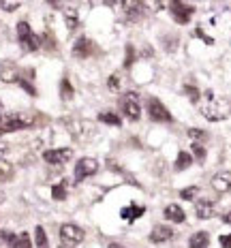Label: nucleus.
I'll list each match as a JSON object with an SVG mask.
<instances>
[{
    "label": "nucleus",
    "mask_w": 231,
    "mask_h": 248,
    "mask_svg": "<svg viewBox=\"0 0 231 248\" xmlns=\"http://www.w3.org/2000/svg\"><path fill=\"white\" fill-rule=\"evenodd\" d=\"M197 105H199V111L203 113V118L210 122H220V120H225V118H229V113H231L229 101L220 99V96H216L210 90L199 99Z\"/></svg>",
    "instance_id": "f257e3e1"
},
{
    "label": "nucleus",
    "mask_w": 231,
    "mask_h": 248,
    "mask_svg": "<svg viewBox=\"0 0 231 248\" xmlns=\"http://www.w3.org/2000/svg\"><path fill=\"white\" fill-rule=\"evenodd\" d=\"M32 124V118L22 116V113H4L0 116V135H7L13 131H22Z\"/></svg>",
    "instance_id": "f03ea898"
},
{
    "label": "nucleus",
    "mask_w": 231,
    "mask_h": 248,
    "mask_svg": "<svg viewBox=\"0 0 231 248\" xmlns=\"http://www.w3.org/2000/svg\"><path fill=\"white\" fill-rule=\"evenodd\" d=\"M17 39H19V43H22V47L26 51H37L39 45H41L39 37L32 32V30H30V26L26 24V22H19L17 24Z\"/></svg>",
    "instance_id": "7ed1b4c3"
},
{
    "label": "nucleus",
    "mask_w": 231,
    "mask_h": 248,
    "mask_svg": "<svg viewBox=\"0 0 231 248\" xmlns=\"http://www.w3.org/2000/svg\"><path fill=\"white\" fill-rule=\"evenodd\" d=\"M84 229L81 227H77V225H71V223H66L60 227V242H62L64 246H77V244H81L84 242Z\"/></svg>",
    "instance_id": "20e7f679"
},
{
    "label": "nucleus",
    "mask_w": 231,
    "mask_h": 248,
    "mask_svg": "<svg viewBox=\"0 0 231 248\" xmlns=\"http://www.w3.org/2000/svg\"><path fill=\"white\" fill-rule=\"evenodd\" d=\"M120 107H122V111H124V116L131 118L133 122L139 120L141 107H139V96H137L135 92H126V94L120 99Z\"/></svg>",
    "instance_id": "39448f33"
},
{
    "label": "nucleus",
    "mask_w": 231,
    "mask_h": 248,
    "mask_svg": "<svg viewBox=\"0 0 231 248\" xmlns=\"http://www.w3.org/2000/svg\"><path fill=\"white\" fill-rule=\"evenodd\" d=\"M96 169H99V163L94 161V158L86 156V158H79L75 165V180L77 182H81V180L90 178V175L96 173Z\"/></svg>",
    "instance_id": "423d86ee"
},
{
    "label": "nucleus",
    "mask_w": 231,
    "mask_h": 248,
    "mask_svg": "<svg viewBox=\"0 0 231 248\" xmlns=\"http://www.w3.org/2000/svg\"><path fill=\"white\" fill-rule=\"evenodd\" d=\"M148 116L152 118L154 122H171V113L167 111V107L163 105L158 99H150L148 101Z\"/></svg>",
    "instance_id": "0eeeda50"
},
{
    "label": "nucleus",
    "mask_w": 231,
    "mask_h": 248,
    "mask_svg": "<svg viewBox=\"0 0 231 248\" xmlns=\"http://www.w3.org/2000/svg\"><path fill=\"white\" fill-rule=\"evenodd\" d=\"M169 11H171L173 19L178 24H188L191 22V15L195 13V7L193 4H186V2H171L169 4Z\"/></svg>",
    "instance_id": "6e6552de"
},
{
    "label": "nucleus",
    "mask_w": 231,
    "mask_h": 248,
    "mask_svg": "<svg viewBox=\"0 0 231 248\" xmlns=\"http://www.w3.org/2000/svg\"><path fill=\"white\" fill-rule=\"evenodd\" d=\"M71 156H73L71 148H56V150H45L43 152L45 163L49 165H64L66 161H71Z\"/></svg>",
    "instance_id": "1a4fd4ad"
},
{
    "label": "nucleus",
    "mask_w": 231,
    "mask_h": 248,
    "mask_svg": "<svg viewBox=\"0 0 231 248\" xmlns=\"http://www.w3.org/2000/svg\"><path fill=\"white\" fill-rule=\"evenodd\" d=\"M94 51H96L94 41H90V39H86V37H81L73 45V56H75V58H90Z\"/></svg>",
    "instance_id": "9d476101"
},
{
    "label": "nucleus",
    "mask_w": 231,
    "mask_h": 248,
    "mask_svg": "<svg viewBox=\"0 0 231 248\" xmlns=\"http://www.w3.org/2000/svg\"><path fill=\"white\" fill-rule=\"evenodd\" d=\"M212 188L216 190V193H231V171H220L212 178Z\"/></svg>",
    "instance_id": "9b49d317"
},
{
    "label": "nucleus",
    "mask_w": 231,
    "mask_h": 248,
    "mask_svg": "<svg viewBox=\"0 0 231 248\" xmlns=\"http://www.w3.org/2000/svg\"><path fill=\"white\" fill-rule=\"evenodd\" d=\"M214 212H216V205H214L212 199H201L195 203V214H197V218H201V220L212 218Z\"/></svg>",
    "instance_id": "f8f14e48"
},
{
    "label": "nucleus",
    "mask_w": 231,
    "mask_h": 248,
    "mask_svg": "<svg viewBox=\"0 0 231 248\" xmlns=\"http://www.w3.org/2000/svg\"><path fill=\"white\" fill-rule=\"evenodd\" d=\"M171 237H173V229H171V227L156 225L152 229V233H150V242H154V244H163V242L171 240Z\"/></svg>",
    "instance_id": "ddd939ff"
},
{
    "label": "nucleus",
    "mask_w": 231,
    "mask_h": 248,
    "mask_svg": "<svg viewBox=\"0 0 231 248\" xmlns=\"http://www.w3.org/2000/svg\"><path fill=\"white\" fill-rule=\"evenodd\" d=\"M0 79L2 81H19L22 75H19V69L13 64V62H2V64H0Z\"/></svg>",
    "instance_id": "4468645a"
},
{
    "label": "nucleus",
    "mask_w": 231,
    "mask_h": 248,
    "mask_svg": "<svg viewBox=\"0 0 231 248\" xmlns=\"http://www.w3.org/2000/svg\"><path fill=\"white\" fill-rule=\"evenodd\" d=\"M124 9H126V17L133 19V22H137V19H141L146 15V4L143 2H126Z\"/></svg>",
    "instance_id": "2eb2a0df"
},
{
    "label": "nucleus",
    "mask_w": 231,
    "mask_h": 248,
    "mask_svg": "<svg viewBox=\"0 0 231 248\" xmlns=\"http://www.w3.org/2000/svg\"><path fill=\"white\" fill-rule=\"evenodd\" d=\"M165 218L173 220V223H184V220H186V212L180 208L178 203H169L165 208Z\"/></svg>",
    "instance_id": "dca6fc26"
},
{
    "label": "nucleus",
    "mask_w": 231,
    "mask_h": 248,
    "mask_svg": "<svg viewBox=\"0 0 231 248\" xmlns=\"http://www.w3.org/2000/svg\"><path fill=\"white\" fill-rule=\"evenodd\" d=\"M143 212H146L143 205H128V208H122L120 210V216L124 220H137L139 216H143Z\"/></svg>",
    "instance_id": "f3484780"
},
{
    "label": "nucleus",
    "mask_w": 231,
    "mask_h": 248,
    "mask_svg": "<svg viewBox=\"0 0 231 248\" xmlns=\"http://www.w3.org/2000/svg\"><path fill=\"white\" fill-rule=\"evenodd\" d=\"M188 246L191 248H208L210 246V235L205 233V231H199V233H195L191 240H188Z\"/></svg>",
    "instance_id": "a211bd4d"
},
{
    "label": "nucleus",
    "mask_w": 231,
    "mask_h": 248,
    "mask_svg": "<svg viewBox=\"0 0 231 248\" xmlns=\"http://www.w3.org/2000/svg\"><path fill=\"white\" fill-rule=\"evenodd\" d=\"M64 22H66V28L73 32V30H77V26H79V15H77L75 9H66L64 11Z\"/></svg>",
    "instance_id": "6ab92c4d"
},
{
    "label": "nucleus",
    "mask_w": 231,
    "mask_h": 248,
    "mask_svg": "<svg viewBox=\"0 0 231 248\" xmlns=\"http://www.w3.org/2000/svg\"><path fill=\"white\" fill-rule=\"evenodd\" d=\"M11 178H13V165L7 163L4 158H0V184L11 180Z\"/></svg>",
    "instance_id": "aec40b11"
},
{
    "label": "nucleus",
    "mask_w": 231,
    "mask_h": 248,
    "mask_svg": "<svg viewBox=\"0 0 231 248\" xmlns=\"http://www.w3.org/2000/svg\"><path fill=\"white\" fill-rule=\"evenodd\" d=\"M191 163H193L191 154H188V152H180L178 158H176V169H178V171H182V169H188V167H191Z\"/></svg>",
    "instance_id": "412c9836"
},
{
    "label": "nucleus",
    "mask_w": 231,
    "mask_h": 248,
    "mask_svg": "<svg viewBox=\"0 0 231 248\" xmlns=\"http://www.w3.org/2000/svg\"><path fill=\"white\" fill-rule=\"evenodd\" d=\"M34 242H37V248H49L47 233H45L43 227H37V229H34Z\"/></svg>",
    "instance_id": "4be33fe9"
},
{
    "label": "nucleus",
    "mask_w": 231,
    "mask_h": 248,
    "mask_svg": "<svg viewBox=\"0 0 231 248\" xmlns=\"http://www.w3.org/2000/svg\"><path fill=\"white\" fill-rule=\"evenodd\" d=\"M11 248H32V242H30V235L28 233H22V235H15Z\"/></svg>",
    "instance_id": "5701e85b"
},
{
    "label": "nucleus",
    "mask_w": 231,
    "mask_h": 248,
    "mask_svg": "<svg viewBox=\"0 0 231 248\" xmlns=\"http://www.w3.org/2000/svg\"><path fill=\"white\" fill-rule=\"evenodd\" d=\"M99 120L105 122V124H114V126H120V124H122V120L116 116L114 111H103L101 116H99Z\"/></svg>",
    "instance_id": "b1692460"
},
{
    "label": "nucleus",
    "mask_w": 231,
    "mask_h": 248,
    "mask_svg": "<svg viewBox=\"0 0 231 248\" xmlns=\"http://www.w3.org/2000/svg\"><path fill=\"white\" fill-rule=\"evenodd\" d=\"M51 197H54L56 201H62V199H66V182L56 184L54 188H51Z\"/></svg>",
    "instance_id": "393cba45"
},
{
    "label": "nucleus",
    "mask_w": 231,
    "mask_h": 248,
    "mask_svg": "<svg viewBox=\"0 0 231 248\" xmlns=\"http://www.w3.org/2000/svg\"><path fill=\"white\" fill-rule=\"evenodd\" d=\"M60 94H62V99L64 101H71L73 99V86H71V81L69 79H62V84H60Z\"/></svg>",
    "instance_id": "a878e982"
},
{
    "label": "nucleus",
    "mask_w": 231,
    "mask_h": 248,
    "mask_svg": "<svg viewBox=\"0 0 231 248\" xmlns=\"http://www.w3.org/2000/svg\"><path fill=\"white\" fill-rule=\"evenodd\" d=\"M107 88H109L111 92H120V88H122V77H120V75H111L109 79H107Z\"/></svg>",
    "instance_id": "bb28decb"
},
{
    "label": "nucleus",
    "mask_w": 231,
    "mask_h": 248,
    "mask_svg": "<svg viewBox=\"0 0 231 248\" xmlns=\"http://www.w3.org/2000/svg\"><path fill=\"white\" fill-rule=\"evenodd\" d=\"M188 137H191L193 141H203V139L208 137V133L201 131V128H188Z\"/></svg>",
    "instance_id": "cd10ccee"
},
{
    "label": "nucleus",
    "mask_w": 231,
    "mask_h": 248,
    "mask_svg": "<svg viewBox=\"0 0 231 248\" xmlns=\"http://www.w3.org/2000/svg\"><path fill=\"white\" fill-rule=\"evenodd\" d=\"M133 60H135V47H133V45H126V58H124V66H126V69H131Z\"/></svg>",
    "instance_id": "c85d7f7f"
},
{
    "label": "nucleus",
    "mask_w": 231,
    "mask_h": 248,
    "mask_svg": "<svg viewBox=\"0 0 231 248\" xmlns=\"http://www.w3.org/2000/svg\"><path fill=\"white\" fill-rule=\"evenodd\" d=\"M193 152H195V158H197L199 163L205 161V150H203V146H199V143H193Z\"/></svg>",
    "instance_id": "c756f323"
},
{
    "label": "nucleus",
    "mask_w": 231,
    "mask_h": 248,
    "mask_svg": "<svg viewBox=\"0 0 231 248\" xmlns=\"http://www.w3.org/2000/svg\"><path fill=\"white\" fill-rule=\"evenodd\" d=\"M184 92H186V94L191 96V101H193V103H199V99H201V96H199V90H197L195 86H186V88H184Z\"/></svg>",
    "instance_id": "7c9ffc66"
},
{
    "label": "nucleus",
    "mask_w": 231,
    "mask_h": 248,
    "mask_svg": "<svg viewBox=\"0 0 231 248\" xmlns=\"http://www.w3.org/2000/svg\"><path fill=\"white\" fill-rule=\"evenodd\" d=\"M197 190H199V186H191V188H186V190H182V199H193L195 195H197Z\"/></svg>",
    "instance_id": "2f4dec72"
},
{
    "label": "nucleus",
    "mask_w": 231,
    "mask_h": 248,
    "mask_svg": "<svg viewBox=\"0 0 231 248\" xmlns=\"http://www.w3.org/2000/svg\"><path fill=\"white\" fill-rule=\"evenodd\" d=\"M0 7L4 11H15V9H19V2H0Z\"/></svg>",
    "instance_id": "473e14b6"
},
{
    "label": "nucleus",
    "mask_w": 231,
    "mask_h": 248,
    "mask_svg": "<svg viewBox=\"0 0 231 248\" xmlns=\"http://www.w3.org/2000/svg\"><path fill=\"white\" fill-rule=\"evenodd\" d=\"M17 84H19V86H22V88H24V90H26V92H30V94H37V90H34V88H32V86H30V84H28V81H26V79H19V81H17Z\"/></svg>",
    "instance_id": "72a5a7b5"
},
{
    "label": "nucleus",
    "mask_w": 231,
    "mask_h": 248,
    "mask_svg": "<svg viewBox=\"0 0 231 248\" xmlns=\"http://www.w3.org/2000/svg\"><path fill=\"white\" fill-rule=\"evenodd\" d=\"M220 246H223V248H231V235H220Z\"/></svg>",
    "instance_id": "f704fd0d"
},
{
    "label": "nucleus",
    "mask_w": 231,
    "mask_h": 248,
    "mask_svg": "<svg viewBox=\"0 0 231 248\" xmlns=\"http://www.w3.org/2000/svg\"><path fill=\"white\" fill-rule=\"evenodd\" d=\"M195 37H201V39L205 41V43H212V39H210V37H205V34L201 32V30H195Z\"/></svg>",
    "instance_id": "c9c22d12"
},
{
    "label": "nucleus",
    "mask_w": 231,
    "mask_h": 248,
    "mask_svg": "<svg viewBox=\"0 0 231 248\" xmlns=\"http://www.w3.org/2000/svg\"><path fill=\"white\" fill-rule=\"evenodd\" d=\"M223 223H227V225H231V212H229V214H225V216H223Z\"/></svg>",
    "instance_id": "e433bc0d"
},
{
    "label": "nucleus",
    "mask_w": 231,
    "mask_h": 248,
    "mask_svg": "<svg viewBox=\"0 0 231 248\" xmlns=\"http://www.w3.org/2000/svg\"><path fill=\"white\" fill-rule=\"evenodd\" d=\"M107 248H126V246H122V244H109Z\"/></svg>",
    "instance_id": "4c0bfd02"
},
{
    "label": "nucleus",
    "mask_w": 231,
    "mask_h": 248,
    "mask_svg": "<svg viewBox=\"0 0 231 248\" xmlns=\"http://www.w3.org/2000/svg\"><path fill=\"white\" fill-rule=\"evenodd\" d=\"M0 242H2V233H0Z\"/></svg>",
    "instance_id": "58836bf2"
}]
</instances>
